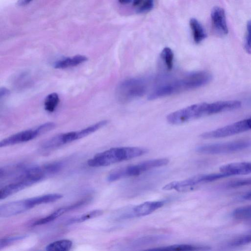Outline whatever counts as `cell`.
<instances>
[{
	"instance_id": "cell-11",
	"label": "cell",
	"mask_w": 251,
	"mask_h": 251,
	"mask_svg": "<svg viewBox=\"0 0 251 251\" xmlns=\"http://www.w3.org/2000/svg\"><path fill=\"white\" fill-rule=\"evenodd\" d=\"M165 201H146L130 208L131 218L144 216L150 214L163 206Z\"/></svg>"
},
{
	"instance_id": "cell-17",
	"label": "cell",
	"mask_w": 251,
	"mask_h": 251,
	"mask_svg": "<svg viewBox=\"0 0 251 251\" xmlns=\"http://www.w3.org/2000/svg\"><path fill=\"white\" fill-rule=\"evenodd\" d=\"M210 248L208 247L197 246L190 244H175L165 247H162L148 249L151 251H198L207 250Z\"/></svg>"
},
{
	"instance_id": "cell-24",
	"label": "cell",
	"mask_w": 251,
	"mask_h": 251,
	"mask_svg": "<svg viewBox=\"0 0 251 251\" xmlns=\"http://www.w3.org/2000/svg\"><path fill=\"white\" fill-rule=\"evenodd\" d=\"M161 57L167 69L171 70L173 67L174 57L172 50L168 47L164 48L161 52Z\"/></svg>"
},
{
	"instance_id": "cell-13",
	"label": "cell",
	"mask_w": 251,
	"mask_h": 251,
	"mask_svg": "<svg viewBox=\"0 0 251 251\" xmlns=\"http://www.w3.org/2000/svg\"><path fill=\"white\" fill-rule=\"evenodd\" d=\"M34 183L32 180L24 179L8 184L0 189V200L4 199Z\"/></svg>"
},
{
	"instance_id": "cell-26",
	"label": "cell",
	"mask_w": 251,
	"mask_h": 251,
	"mask_svg": "<svg viewBox=\"0 0 251 251\" xmlns=\"http://www.w3.org/2000/svg\"><path fill=\"white\" fill-rule=\"evenodd\" d=\"M154 6V0H142L136 7L138 13H144L151 10Z\"/></svg>"
},
{
	"instance_id": "cell-27",
	"label": "cell",
	"mask_w": 251,
	"mask_h": 251,
	"mask_svg": "<svg viewBox=\"0 0 251 251\" xmlns=\"http://www.w3.org/2000/svg\"><path fill=\"white\" fill-rule=\"evenodd\" d=\"M251 184V177L240 179L228 182L226 187L228 188H237Z\"/></svg>"
},
{
	"instance_id": "cell-23",
	"label": "cell",
	"mask_w": 251,
	"mask_h": 251,
	"mask_svg": "<svg viewBox=\"0 0 251 251\" xmlns=\"http://www.w3.org/2000/svg\"><path fill=\"white\" fill-rule=\"evenodd\" d=\"M103 213V211L101 210H95L87 213L84 214L80 216L75 217L70 219L68 222V224H72L83 222L86 220L91 219L100 216Z\"/></svg>"
},
{
	"instance_id": "cell-22",
	"label": "cell",
	"mask_w": 251,
	"mask_h": 251,
	"mask_svg": "<svg viewBox=\"0 0 251 251\" xmlns=\"http://www.w3.org/2000/svg\"><path fill=\"white\" fill-rule=\"evenodd\" d=\"M232 216L237 220H251V205L235 209L233 211Z\"/></svg>"
},
{
	"instance_id": "cell-7",
	"label": "cell",
	"mask_w": 251,
	"mask_h": 251,
	"mask_svg": "<svg viewBox=\"0 0 251 251\" xmlns=\"http://www.w3.org/2000/svg\"><path fill=\"white\" fill-rule=\"evenodd\" d=\"M251 129L249 119H244L223 127L204 132L200 136L204 139L222 138L242 133Z\"/></svg>"
},
{
	"instance_id": "cell-5",
	"label": "cell",
	"mask_w": 251,
	"mask_h": 251,
	"mask_svg": "<svg viewBox=\"0 0 251 251\" xmlns=\"http://www.w3.org/2000/svg\"><path fill=\"white\" fill-rule=\"evenodd\" d=\"M147 81L142 78H131L123 81L117 87V97L121 102H127L144 95Z\"/></svg>"
},
{
	"instance_id": "cell-6",
	"label": "cell",
	"mask_w": 251,
	"mask_h": 251,
	"mask_svg": "<svg viewBox=\"0 0 251 251\" xmlns=\"http://www.w3.org/2000/svg\"><path fill=\"white\" fill-rule=\"evenodd\" d=\"M251 146V141L244 139L199 146L196 147V151L205 154H220L239 151L248 149Z\"/></svg>"
},
{
	"instance_id": "cell-1",
	"label": "cell",
	"mask_w": 251,
	"mask_h": 251,
	"mask_svg": "<svg viewBox=\"0 0 251 251\" xmlns=\"http://www.w3.org/2000/svg\"><path fill=\"white\" fill-rule=\"evenodd\" d=\"M204 84L202 75L199 72L188 74L182 78L161 84L148 96V100H153L202 87Z\"/></svg>"
},
{
	"instance_id": "cell-34",
	"label": "cell",
	"mask_w": 251,
	"mask_h": 251,
	"mask_svg": "<svg viewBox=\"0 0 251 251\" xmlns=\"http://www.w3.org/2000/svg\"><path fill=\"white\" fill-rule=\"evenodd\" d=\"M119 2L122 4L128 3L131 1V0H118Z\"/></svg>"
},
{
	"instance_id": "cell-19",
	"label": "cell",
	"mask_w": 251,
	"mask_h": 251,
	"mask_svg": "<svg viewBox=\"0 0 251 251\" xmlns=\"http://www.w3.org/2000/svg\"><path fill=\"white\" fill-rule=\"evenodd\" d=\"M166 237L163 235H149L140 237L134 240L131 243V246L134 247H140L155 243L165 239Z\"/></svg>"
},
{
	"instance_id": "cell-25",
	"label": "cell",
	"mask_w": 251,
	"mask_h": 251,
	"mask_svg": "<svg viewBox=\"0 0 251 251\" xmlns=\"http://www.w3.org/2000/svg\"><path fill=\"white\" fill-rule=\"evenodd\" d=\"M251 243V231L248 234L238 237L229 243L232 247L242 246Z\"/></svg>"
},
{
	"instance_id": "cell-18",
	"label": "cell",
	"mask_w": 251,
	"mask_h": 251,
	"mask_svg": "<svg viewBox=\"0 0 251 251\" xmlns=\"http://www.w3.org/2000/svg\"><path fill=\"white\" fill-rule=\"evenodd\" d=\"M189 25L192 31L194 42L196 44L201 43L206 37V34L203 27L199 22L195 18L190 19Z\"/></svg>"
},
{
	"instance_id": "cell-9",
	"label": "cell",
	"mask_w": 251,
	"mask_h": 251,
	"mask_svg": "<svg viewBox=\"0 0 251 251\" xmlns=\"http://www.w3.org/2000/svg\"><path fill=\"white\" fill-rule=\"evenodd\" d=\"M30 208L26 199L7 202L0 205V216L8 217L15 216Z\"/></svg>"
},
{
	"instance_id": "cell-4",
	"label": "cell",
	"mask_w": 251,
	"mask_h": 251,
	"mask_svg": "<svg viewBox=\"0 0 251 251\" xmlns=\"http://www.w3.org/2000/svg\"><path fill=\"white\" fill-rule=\"evenodd\" d=\"M212 115L211 103L191 105L169 114L167 120L171 124L179 125L203 116Z\"/></svg>"
},
{
	"instance_id": "cell-12",
	"label": "cell",
	"mask_w": 251,
	"mask_h": 251,
	"mask_svg": "<svg viewBox=\"0 0 251 251\" xmlns=\"http://www.w3.org/2000/svg\"><path fill=\"white\" fill-rule=\"evenodd\" d=\"M220 171L227 176L247 175L251 173V162H236L226 164L221 167Z\"/></svg>"
},
{
	"instance_id": "cell-14",
	"label": "cell",
	"mask_w": 251,
	"mask_h": 251,
	"mask_svg": "<svg viewBox=\"0 0 251 251\" xmlns=\"http://www.w3.org/2000/svg\"><path fill=\"white\" fill-rule=\"evenodd\" d=\"M88 60L86 56L82 55H76L71 57H66L59 60L53 64L55 69H65L79 65Z\"/></svg>"
},
{
	"instance_id": "cell-15",
	"label": "cell",
	"mask_w": 251,
	"mask_h": 251,
	"mask_svg": "<svg viewBox=\"0 0 251 251\" xmlns=\"http://www.w3.org/2000/svg\"><path fill=\"white\" fill-rule=\"evenodd\" d=\"M76 208V205L75 203L60 208L47 216L37 220L33 224V226H35L48 223L54 220L64 213Z\"/></svg>"
},
{
	"instance_id": "cell-16",
	"label": "cell",
	"mask_w": 251,
	"mask_h": 251,
	"mask_svg": "<svg viewBox=\"0 0 251 251\" xmlns=\"http://www.w3.org/2000/svg\"><path fill=\"white\" fill-rule=\"evenodd\" d=\"M63 197L60 194H50L26 199L27 203L32 208L34 206L42 203L54 202Z\"/></svg>"
},
{
	"instance_id": "cell-30",
	"label": "cell",
	"mask_w": 251,
	"mask_h": 251,
	"mask_svg": "<svg viewBox=\"0 0 251 251\" xmlns=\"http://www.w3.org/2000/svg\"><path fill=\"white\" fill-rule=\"evenodd\" d=\"M10 92L8 89L5 87L1 88L0 90V99L1 100L3 98L7 97Z\"/></svg>"
},
{
	"instance_id": "cell-32",
	"label": "cell",
	"mask_w": 251,
	"mask_h": 251,
	"mask_svg": "<svg viewBox=\"0 0 251 251\" xmlns=\"http://www.w3.org/2000/svg\"><path fill=\"white\" fill-rule=\"evenodd\" d=\"M243 198L245 200H251V191L245 195Z\"/></svg>"
},
{
	"instance_id": "cell-31",
	"label": "cell",
	"mask_w": 251,
	"mask_h": 251,
	"mask_svg": "<svg viewBox=\"0 0 251 251\" xmlns=\"http://www.w3.org/2000/svg\"><path fill=\"white\" fill-rule=\"evenodd\" d=\"M32 0H19L18 4L20 6H24L29 3Z\"/></svg>"
},
{
	"instance_id": "cell-29",
	"label": "cell",
	"mask_w": 251,
	"mask_h": 251,
	"mask_svg": "<svg viewBox=\"0 0 251 251\" xmlns=\"http://www.w3.org/2000/svg\"><path fill=\"white\" fill-rule=\"evenodd\" d=\"M247 34L245 42V49L247 52L251 54V20L247 25Z\"/></svg>"
},
{
	"instance_id": "cell-8",
	"label": "cell",
	"mask_w": 251,
	"mask_h": 251,
	"mask_svg": "<svg viewBox=\"0 0 251 251\" xmlns=\"http://www.w3.org/2000/svg\"><path fill=\"white\" fill-rule=\"evenodd\" d=\"M46 133L45 128L41 125L36 128L20 131L1 140L0 147H4L29 141Z\"/></svg>"
},
{
	"instance_id": "cell-2",
	"label": "cell",
	"mask_w": 251,
	"mask_h": 251,
	"mask_svg": "<svg viewBox=\"0 0 251 251\" xmlns=\"http://www.w3.org/2000/svg\"><path fill=\"white\" fill-rule=\"evenodd\" d=\"M147 152L146 149L140 147L113 148L96 154L88 160L87 164L93 167H104L141 156Z\"/></svg>"
},
{
	"instance_id": "cell-20",
	"label": "cell",
	"mask_w": 251,
	"mask_h": 251,
	"mask_svg": "<svg viewBox=\"0 0 251 251\" xmlns=\"http://www.w3.org/2000/svg\"><path fill=\"white\" fill-rule=\"evenodd\" d=\"M73 245L72 241L67 239L60 240L52 242L47 245L46 250L49 251H69Z\"/></svg>"
},
{
	"instance_id": "cell-33",
	"label": "cell",
	"mask_w": 251,
	"mask_h": 251,
	"mask_svg": "<svg viewBox=\"0 0 251 251\" xmlns=\"http://www.w3.org/2000/svg\"><path fill=\"white\" fill-rule=\"evenodd\" d=\"M142 0H133V5L135 7H137L139 4L140 3Z\"/></svg>"
},
{
	"instance_id": "cell-3",
	"label": "cell",
	"mask_w": 251,
	"mask_h": 251,
	"mask_svg": "<svg viewBox=\"0 0 251 251\" xmlns=\"http://www.w3.org/2000/svg\"><path fill=\"white\" fill-rule=\"evenodd\" d=\"M169 160L166 158L149 160L133 165H129L111 171L107 176L108 182L131 176H137L153 168L167 165Z\"/></svg>"
},
{
	"instance_id": "cell-28",
	"label": "cell",
	"mask_w": 251,
	"mask_h": 251,
	"mask_svg": "<svg viewBox=\"0 0 251 251\" xmlns=\"http://www.w3.org/2000/svg\"><path fill=\"white\" fill-rule=\"evenodd\" d=\"M26 235H17L1 239L0 241V249L18 241L24 239Z\"/></svg>"
},
{
	"instance_id": "cell-10",
	"label": "cell",
	"mask_w": 251,
	"mask_h": 251,
	"mask_svg": "<svg viewBox=\"0 0 251 251\" xmlns=\"http://www.w3.org/2000/svg\"><path fill=\"white\" fill-rule=\"evenodd\" d=\"M211 18L212 26L216 33L219 36L226 35L228 29L224 10L217 6L214 7L211 11Z\"/></svg>"
},
{
	"instance_id": "cell-21",
	"label": "cell",
	"mask_w": 251,
	"mask_h": 251,
	"mask_svg": "<svg viewBox=\"0 0 251 251\" xmlns=\"http://www.w3.org/2000/svg\"><path fill=\"white\" fill-rule=\"evenodd\" d=\"M59 100V96L56 93L49 94L44 100L45 109L49 112H53L57 106Z\"/></svg>"
}]
</instances>
